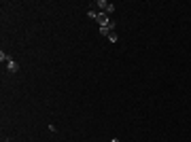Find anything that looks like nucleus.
I'll return each instance as SVG.
<instances>
[{
	"label": "nucleus",
	"mask_w": 191,
	"mask_h": 142,
	"mask_svg": "<svg viewBox=\"0 0 191 142\" xmlns=\"http://www.w3.org/2000/svg\"><path fill=\"white\" fill-rule=\"evenodd\" d=\"M96 7H100L102 13H106V15L115 11V5H113V2H106V0H98V2H96Z\"/></svg>",
	"instance_id": "nucleus-1"
},
{
	"label": "nucleus",
	"mask_w": 191,
	"mask_h": 142,
	"mask_svg": "<svg viewBox=\"0 0 191 142\" xmlns=\"http://www.w3.org/2000/svg\"><path fill=\"white\" fill-rule=\"evenodd\" d=\"M96 21H98L100 24V28H106V26H111L113 21L106 17V13H98V17H96Z\"/></svg>",
	"instance_id": "nucleus-2"
},
{
	"label": "nucleus",
	"mask_w": 191,
	"mask_h": 142,
	"mask_svg": "<svg viewBox=\"0 0 191 142\" xmlns=\"http://www.w3.org/2000/svg\"><path fill=\"white\" fill-rule=\"evenodd\" d=\"M106 38H108V43H117V40H119V36H117V32H115V30H111Z\"/></svg>",
	"instance_id": "nucleus-3"
},
{
	"label": "nucleus",
	"mask_w": 191,
	"mask_h": 142,
	"mask_svg": "<svg viewBox=\"0 0 191 142\" xmlns=\"http://www.w3.org/2000/svg\"><path fill=\"white\" fill-rule=\"evenodd\" d=\"M7 66H9V72H17V64H15L13 60H9V62H7Z\"/></svg>",
	"instance_id": "nucleus-4"
},
{
	"label": "nucleus",
	"mask_w": 191,
	"mask_h": 142,
	"mask_svg": "<svg viewBox=\"0 0 191 142\" xmlns=\"http://www.w3.org/2000/svg\"><path fill=\"white\" fill-rule=\"evenodd\" d=\"M9 60H11V57H9V55H7L5 51H2V53H0V62H2V64H5V62H9Z\"/></svg>",
	"instance_id": "nucleus-5"
},
{
	"label": "nucleus",
	"mask_w": 191,
	"mask_h": 142,
	"mask_svg": "<svg viewBox=\"0 0 191 142\" xmlns=\"http://www.w3.org/2000/svg\"><path fill=\"white\" fill-rule=\"evenodd\" d=\"M87 17H89V19H96V17H98V13H96V11H87Z\"/></svg>",
	"instance_id": "nucleus-6"
},
{
	"label": "nucleus",
	"mask_w": 191,
	"mask_h": 142,
	"mask_svg": "<svg viewBox=\"0 0 191 142\" xmlns=\"http://www.w3.org/2000/svg\"><path fill=\"white\" fill-rule=\"evenodd\" d=\"M111 142H121V140H119V138H113V140H111Z\"/></svg>",
	"instance_id": "nucleus-7"
}]
</instances>
